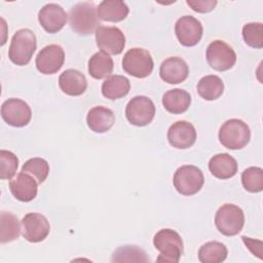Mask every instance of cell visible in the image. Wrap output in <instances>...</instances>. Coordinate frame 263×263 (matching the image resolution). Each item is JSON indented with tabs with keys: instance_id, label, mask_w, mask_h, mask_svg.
<instances>
[{
	"instance_id": "cell-1",
	"label": "cell",
	"mask_w": 263,
	"mask_h": 263,
	"mask_svg": "<svg viewBox=\"0 0 263 263\" xmlns=\"http://www.w3.org/2000/svg\"><path fill=\"white\" fill-rule=\"evenodd\" d=\"M71 29L79 35H90L100 26L97 8L93 3L79 2L73 5L68 13Z\"/></svg>"
},
{
	"instance_id": "cell-2",
	"label": "cell",
	"mask_w": 263,
	"mask_h": 263,
	"mask_svg": "<svg viewBox=\"0 0 263 263\" xmlns=\"http://www.w3.org/2000/svg\"><path fill=\"white\" fill-rule=\"evenodd\" d=\"M153 245L159 251L156 258L158 262L178 263L183 254V240L181 235L170 228L160 229L153 237Z\"/></svg>"
},
{
	"instance_id": "cell-3",
	"label": "cell",
	"mask_w": 263,
	"mask_h": 263,
	"mask_svg": "<svg viewBox=\"0 0 263 263\" xmlns=\"http://www.w3.org/2000/svg\"><path fill=\"white\" fill-rule=\"evenodd\" d=\"M36 47L37 39L35 33L27 28L20 29L11 38L8 49L9 60L17 66H25L31 61Z\"/></svg>"
},
{
	"instance_id": "cell-4",
	"label": "cell",
	"mask_w": 263,
	"mask_h": 263,
	"mask_svg": "<svg viewBox=\"0 0 263 263\" xmlns=\"http://www.w3.org/2000/svg\"><path fill=\"white\" fill-rule=\"evenodd\" d=\"M219 141L227 149L239 150L246 147L251 140L249 125L237 118L225 121L219 129Z\"/></svg>"
},
{
	"instance_id": "cell-5",
	"label": "cell",
	"mask_w": 263,
	"mask_h": 263,
	"mask_svg": "<svg viewBox=\"0 0 263 263\" xmlns=\"http://www.w3.org/2000/svg\"><path fill=\"white\" fill-rule=\"evenodd\" d=\"M215 224L223 235L234 236L241 231L245 225V214L238 205L225 203L216 212Z\"/></svg>"
},
{
	"instance_id": "cell-6",
	"label": "cell",
	"mask_w": 263,
	"mask_h": 263,
	"mask_svg": "<svg viewBox=\"0 0 263 263\" xmlns=\"http://www.w3.org/2000/svg\"><path fill=\"white\" fill-rule=\"evenodd\" d=\"M175 189L182 195L190 196L196 194L203 186L204 177L200 168L194 165L180 166L173 178Z\"/></svg>"
},
{
	"instance_id": "cell-7",
	"label": "cell",
	"mask_w": 263,
	"mask_h": 263,
	"mask_svg": "<svg viewBox=\"0 0 263 263\" xmlns=\"http://www.w3.org/2000/svg\"><path fill=\"white\" fill-rule=\"evenodd\" d=\"M153 59L150 52L144 48L135 47L128 49L122 59L123 70L136 78L149 76L153 71Z\"/></svg>"
},
{
	"instance_id": "cell-8",
	"label": "cell",
	"mask_w": 263,
	"mask_h": 263,
	"mask_svg": "<svg viewBox=\"0 0 263 263\" xmlns=\"http://www.w3.org/2000/svg\"><path fill=\"white\" fill-rule=\"evenodd\" d=\"M155 105L146 96H136L125 107V116L129 123L136 126L148 125L154 118Z\"/></svg>"
},
{
	"instance_id": "cell-9",
	"label": "cell",
	"mask_w": 263,
	"mask_h": 263,
	"mask_svg": "<svg viewBox=\"0 0 263 263\" xmlns=\"http://www.w3.org/2000/svg\"><path fill=\"white\" fill-rule=\"evenodd\" d=\"M206 61L216 71H227L236 63V53L233 48L222 40H214L206 48Z\"/></svg>"
},
{
	"instance_id": "cell-10",
	"label": "cell",
	"mask_w": 263,
	"mask_h": 263,
	"mask_svg": "<svg viewBox=\"0 0 263 263\" xmlns=\"http://www.w3.org/2000/svg\"><path fill=\"white\" fill-rule=\"evenodd\" d=\"M96 41L101 51L108 54H119L125 46V36L117 27L99 26L95 32Z\"/></svg>"
},
{
	"instance_id": "cell-11",
	"label": "cell",
	"mask_w": 263,
	"mask_h": 263,
	"mask_svg": "<svg viewBox=\"0 0 263 263\" xmlns=\"http://www.w3.org/2000/svg\"><path fill=\"white\" fill-rule=\"evenodd\" d=\"M1 116L8 125L23 127L30 122L32 111L25 101L11 98L3 102L1 106Z\"/></svg>"
},
{
	"instance_id": "cell-12",
	"label": "cell",
	"mask_w": 263,
	"mask_h": 263,
	"mask_svg": "<svg viewBox=\"0 0 263 263\" xmlns=\"http://www.w3.org/2000/svg\"><path fill=\"white\" fill-rule=\"evenodd\" d=\"M65 51L58 44L44 46L37 54L35 65L41 74L51 75L57 73L64 65Z\"/></svg>"
},
{
	"instance_id": "cell-13",
	"label": "cell",
	"mask_w": 263,
	"mask_h": 263,
	"mask_svg": "<svg viewBox=\"0 0 263 263\" xmlns=\"http://www.w3.org/2000/svg\"><path fill=\"white\" fill-rule=\"evenodd\" d=\"M21 223L23 236L30 242H40L49 234V222L42 214L28 213Z\"/></svg>"
},
{
	"instance_id": "cell-14",
	"label": "cell",
	"mask_w": 263,
	"mask_h": 263,
	"mask_svg": "<svg viewBox=\"0 0 263 263\" xmlns=\"http://www.w3.org/2000/svg\"><path fill=\"white\" fill-rule=\"evenodd\" d=\"M175 33L179 42L184 46L196 45L203 33L201 23L192 15L181 16L175 25Z\"/></svg>"
},
{
	"instance_id": "cell-15",
	"label": "cell",
	"mask_w": 263,
	"mask_h": 263,
	"mask_svg": "<svg viewBox=\"0 0 263 263\" xmlns=\"http://www.w3.org/2000/svg\"><path fill=\"white\" fill-rule=\"evenodd\" d=\"M68 14L65 9L57 3H48L44 5L38 12V21L40 26L50 34L58 33L66 25Z\"/></svg>"
},
{
	"instance_id": "cell-16",
	"label": "cell",
	"mask_w": 263,
	"mask_h": 263,
	"mask_svg": "<svg viewBox=\"0 0 263 263\" xmlns=\"http://www.w3.org/2000/svg\"><path fill=\"white\" fill-rule=\"evenodd\" d=\"M167 141L177 149L190 148L196 141V129L189 121H176L167 130Z\"/></svg>"
},
{
	"instance_id": "cell-17",
	"label": "cell",
	"mask_w": 263,
	"mask_h": 263,
	"mask_svg": "<svg viewBox=\"0 0 263 263\" xmlns=\"http://www.w3.org/2000/svg\"><path fill=\"white\" fill-rule=\"evenodd\" d=\"M159 75L160 78L168 84H179L187 79L189 67L182 58L170 57L161 63Z\"/></svg>"
},
{
	"instance_id": "cell-18",
	"label": "cell",
	"mask_w": 263,
	"mask_h": 263,
	"mask_svg": "<svg viewBox=\"0 0 263 263\" xmlns=\"http://www.w3.org/2000/svg\"><path fill=\"white\" fill-rule=\"evenodd\" d=\"M38 182L36 179L27 174L21 172L10 182L9 189L11 194L20 201L29 202L33 200L38 191Z\"/></svg>"
},
{
	"instance_id": "cell-19",
	"label": "cell",
	"mask_w": 263,
	"mask_h": 263,
	"mask_svg": "<svg viewBox=\"0 0 263 263\" xmlns=\"http://www.w3.org/2000/svg\"><path fill=\"white\" fill-rule=\"evenodd\" d=\"M61 90L72 97L81 96L87 88V80L80 71L75 69L65 70L59 77Z\"/></svg>"
},
{
	"instance_id": "cell-20",
	"label": "cell",
	"mask_w": 263,
	"mask_h": 263,
	"mask_svg": "<svg viewBox=\"0 0 263 263\" xmlns=\"http://www.w3.org/2000/svg\"><path fill=\"white\" fill-rule=\"evenodd\" d=\"M115 122L113 111L104 106L92 107L86 115V123L88 127L98 134L108 132Z\"/></svg>"
},
{
	"instance_id": "cell-21",
	"label": "cell",
	"mask_w": 263,
	"mask_h": 263,
	"mask_svg": "<svg viewBox=\"0 0 263 263\" xmlns=\"http://www.w3.org/2000/svg\"><path fill=\"white\" fill-rule=\"evenodd\" d=\"M211 174L221 180L234 177L238 170L237 161L228 153H219L214 155L209 161Z\"/></svg>"
},
{
	"instance_id": "cell-22",
	"label": "cell",
	"mask_w": 263,
	"mask_h": 263,
	"mask_svg": "<svg viewBox=\"0 0 263 263\" xmlns=\"http://www.w3.org/2000/svg\"><path fill=\"white\" fill-rule=\"evenodd\" d=\"M128 12V6L120 0H104L97 7L98 17L105 22H121L126 18Z\"/></svg>"
},
{
	"instance_id": "cell-23",
	"label": "cell",
	"mask_w": 263,
	"mask_h": 263,
	"mask_svg": "<svg viewBox=\"0 0 263 263\" xmlns=\"http://www.w3.org/2000/svg\"><path fill=\"white\" fill-rule=\"evenodd\" d=\"M191 104L189 92L181 88L167 90L162 97V105L164 109L172 114H181L187 111Z\"/></svg>"
},
{
	"instance_id": "cell-24",
	"label": "cell",
	"mask_w": 263,
	"mask_h": 263,
	"mask_svg": "<svg viewBox=\"0 0 263 263\" xmlns=\"http://www.w3.org/2000/svg\"><path fill=\"white\" fill-rule=\"evenodd\" d=\"M102 95L109 100L125 97L130 89V82L125 76L110 75L102 84Z\"/></svg>"
},
{
	"instance_id": "cell-25",
	"label": "cell",
	"mask_w": 263,
	"mask_h": 263,
	"mask_svg": "<svg viewBox=\"0 0 263 263\" xmlns=\"http://www.w3.org/2000/svg\"><path fill=\"white\" fill-rule=\"evenodd\" d=\"M114 63L112 58L103 51L93 53L88 60V73L95 79L109 77L113 71Z\"/></svg>"
},
{
	"instance_id": "cell-26",
	"label": "cell",
	"mask_w": 263,
	"mask_h": 263,
	"mask_svg": "<svg viewBox=\"0 0 263 263\" xmlns=\"http://www.w3.org/2000/svg\"><path fill=\"white\" fill-rule=\"evenodd\" d=\"M224 83L219 76L206 75L197 83V92L205 101H215L222 96Z\"/></svg>"
},
{
	"instance_id": "cell-27",
	"label": "cell",
	"mask_w": 263,
	"mask_h": 263,
	"mask_svg": "<svg viewBox=\"0 0 263 263\" xmlns=\"http://www.w3.org/2000/svg\"><path fill=\"white\" fill-rule=\"evenodd\" d=\"M21 225L16 216L2 211L0 213V242L6 243L18 238Z\"/></svg>"
},
{
	"instance_id": "cell-28",
	"label": "cell",
	"mask_w": 263,
	"mask_h": 263,
	"mask_svg": "<svg viewBox=\"0 0 263 263\" xmlns=\"http://www.w3.org/2000/svg\"><path fill=\"white\" fill-rule=\"evenodd\" d=\"M228 255L226 246L220 241H208L198 250V260L201 263H220Z\"/></svg>"
},
{
	"instance_id": "cell-29",
	"label": "cell",
	"mask_w": 263,
	"mask_h": 263,
	"mask_svg": "<svg viewBox=\"0 0 263 263\" xmlns=\"http://www.w3.org/2000/svg\"><path fill=\"white\" fill-rule=\"evenodd\" d=\"M112 262H149L147 254L137 246H122L114 251Z\"/></svg>"
},
{
	"instance_id": "cell-30",
	"label": "cell",
	"mask_w": 263,
	"mask_h": 263,
	"mask_svg": "<svg viewBox=\"0 0 263 263\" xmlns=\"http://www.w3.org/2000/svg\"><path fill=\"white\" fill-rule=\"evenodd\" d=\"M241 183L249 192H261L263 190V170L258 166L246 168L241 174Z\"/></svg>"
},
{
	"instance_id": "cell-31",
	"label": "cell",
	"mask_w": 263,
	"mask_h": 263,
	"mask_svg": "<svg viewBox=\"0 0 263 263\" xmlns=\"http://www.w3.org/2000/svg\"><path fill=\"white\" fill-rule=\"evenodd\" d=\"M22 172L33 176L38 184H41L46 180L49 174V164L41 157H33L24 163Z\"/></svg>"
},
{
	"instance_id": "cell-32",
	"label": "cell",
	"mask_w": 263,
	"mask_h": 263,
	"mask_svg": "<svg viewBox=\"0 0 263 263\" xmlns=\"http://www.w3.org/2000/svg\"><path fill=\"white\" fill-rule=\"evenodd\" d=\"M242 38L246 44L253 48L263 47V24L248 23L242 27Z\"/></svg>"
},
{
	"instance_id": "cell-33",
	"label": "cell",
	"mask_w": 263,
	"mask_h": 263,
	"mask_svg": "<svg viewBox=\"0 0 263 263\" xmlns=\"http://www.w3.org/2000/svg\"><path fill=\"white\" fill-rule=\"evenodd\" d=\"M18 158L14 153L8 150L0 151V179L10 180L16 173Z\"/></svg>"
},
{
	"instance_id": "cell-34",
	"label": "cell",
	"mask_w": 263,
	"mask_h": 263,
	"mask_svg": "<svg viewBox=\"0 0 263 263\" xmlns=\"http://www.w3.org/2000/svg\"><path fill=\"white\" fill-rule=\"evenodd\" d=\"M186 3L192 10L199 13H206L212 11L218 2L216 0H187Z\"/></svg>"
},
{
	"instance_id": "cell-35",
	"label": "cell",
	"mask_w": 263,
	"mask_h": 263,
	"mask_svg": "<svg viewBox=\"0 0 263 263\" xmlns=\"http://www.w3.org/2000/svg\"><path fill=\"white\" fill-rule=\"evenodd\" d=\"M242 241L245 242V245L247 246V248L254 254L256 255L258 258L262 259V241L261 240H256V239H252L251 237H247V236H241Z\"/></svg>"
}]
</instances>
